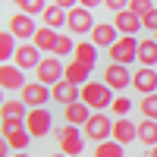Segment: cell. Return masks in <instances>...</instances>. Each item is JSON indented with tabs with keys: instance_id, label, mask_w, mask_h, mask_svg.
Instances as JSON below:
<instances>
[{
	"instance_id": "obj_21",
	"label": "cell",
	"mask_w": 157,
	"mask_h": 157,
	"mask_svg": "<svg viewBox=\"0 0 157 157\" xmlns=\"http://www.w3.org/2000/svg\"><path fill=\"white\" fill-rule=\"evenodd\" d=\"M91 69H94V66H88V63H78V60H72L69 66H66V72H63V78H66V82H72V85H78V88H82V85L88 82V75H91Z\"/></svg>"
},
{
	"instance_id": "obj_37",
	"label": "cell",
	"mask_w": 157,
	"mask_h": 157,
	"mask_svg": "<svg viewBox=\"0 0 157 157\" xmlns=\"http://www.w3.org/2000/svg\"><path fill=\"white\" fill-rule=\"evenodd\" d=\"M10 151H13V148L6 145V138H3V135H0V157H10Z\"/></svg>"
},
{
	"instance_id": "obj_20",
	"label": "cell",
	"mask_w": 157,
	"mask_h": 157,
	"mask_svg": "<svg viewBox=\"0 0 157 157\" xmlns=\"http://www.w3.org/2000/svg\"><path fill=\"white\" fill-rule=\"evenodd\" d=\"M57 41H60V32L57 29H38L35 32V38H32V44L38 47V50H47V54H54V47H57Z\"/></svg>"
},
{
	"instance_id": "obj_1",
	"label": "cell",
	"mask_w": 157,
	"mask_h": 157,
	"mask_svg": "<svg viewBox=\"0 0 157 157\" xmlns=\"http://www.w3.org/2000/svg\"><path fill=\"white\" fill-rule=\"evenodd\" d=\"M113 88L107 82H85L82 85V101L88 104L91 110H107L110 104H113Z\"/></svg>"
},
{
	"instance_id": "obj_36",
	"label": "cell",
	"mask_w": 157,
	"mask_h": 157,
	"mask_svg": "<svg viewBox=\"0 0 157 157\" xmlns=\"http://www.w3.org/2000/svg\"><path fill=\"white\" fill-rule=\"evenodd\" d=\"M54 3H57V6H63V10L69 13V10H75V3H78V0H54Z\"/></svg>"
},
{
	"instance_id": "obj_35",
	"label": "cell",
	"mask_w": 157,
	"mask_h": 157,
	"mask_svg": "<svg viewBox=\"0 0 157 157\" xmlns=\"http://www.w3.org/2000/svg\"><path fill=\"white\" fill-rule=\"evenodd\" d=\"M129 3H132V0H104V6H107V10H113V13L129 10Z\"/></svg>"
},
{
	"instance_id": "obj_11",
	"label": "cell",
	"mask_w": 157,
	"mask_h": 157,
	"mask_svg": "<svg viewBox=\"0 0 157 157\" xmlns=\"http://www.w3.org/2000/svg\"><path fill=\"white\" fill-rule=\"evenodd\" d=\"M116 35H120V32H116V25H113V22H98L94 29H91V44H94V47H107V50H110L116 41H120Z\"/></svg>"
},
{
	"instance_id": "obj_40",
	"label": "cell",
	"mask_w": 157,
	"mask_h": 157,
	"mask_svg": "<svg viewBox=\"0 0 157 157\" xmlns=\"http://www.w3.org/2000/svg\"><path fill=\"white\" fill-rule=\"evenodd\" d=\"M13 3H16V6H25V0H13Z\"/></svg>"
},
{
	"instance_id": "obj_24",
	"label": "cell",
	"mask_w": 157,
	"mask_h": 157,
	"mask_svg": "<svg viewBox=\"0 0 157 157\" xmlns=\"http://www.w3.org/2000/svg\"><path fill=\"white\" fill-rule=\"evenodd\" d=\"M138 141L148 145V148L157 145V120H141L138 123Z\"/></svg>"
},
{
	"instance_id": "obj_6",
	"label": "cell",
	"mask_w": 157,
	"mask_h": 157,
	"mask_svg": "<svg viewBox=\"0 0 157 157\" xmlns=\"http://www.w3.org/2000/svg\"><path fill=\"white\" fill-rule=\"evenodd\" d=\"M50 126H54V120H50V110L44 107H32L29 116H25V129H29L32 138H44L50 132Z\"/></svg>"
},
{
	"instance_id": "obj_32",
	"label": "cell",
	"mask_w": 157,
	"mask_h": 157,
	"mask_svg": "<svg viewBox=\"0 0 157 157\" xmlns=\"http://www.w3.org/2000/svg\"><path fill=\"white\" fill-rule=\"evenodd\" d=\"M47 10V0H25L22 13H29V16H41V13Z\"/></svg>"
},
{
	"instance_id": "obj_14",
	"label": "cell",
	"mask_w": 157,
	"mask_h": 157,
	"mask_svg": "<svg viewBox=\"0 0 157 157\" xmlns=\"http://www.w3.org/2000/svg\"><path fill=\"white\" fill-rule=\"evenodd\" d=\"M22 82H25V72L16 66V63H13V66H10V63H0V88H3V91L25 88Z\"/></svg>"
},
{
	"instance_id": "obj_28",
	"label": "cell",
	"mask_w": 157,
	"mask_h": 157,
	"mask_svg": "<svg viewBox=\"0 0 157 157\" xmlns=\"http://www.w3.org/2000/svg\"><path fill=\"white\" fill-rule=\"evenodd\" d=\"M123 148L120 141H101V145L94 148V157H123Z\"/></svg>"
},
{
	"instance_id": "obj_41",
	"label": "cell",
	"mask_w": 157,
	"mask_h": 157,
	"mask_svg": "<svg viewBox=\"0 0 157 157\" xmlns=\"http://www.w3.org/2000/svg\"><path fill=\"white\" fill-rule=\"evenodd\" d=\"M151 157H157V145H154V148H151Z\"/></svg>"
},
{
	"instance_id": "obj_33",
	"label": "cell",
	"mask_w": 157,
	"mask_h": 157,
	"mask_svg": "<svg viewBox=\"0 0 157 157\" xmlns=\"http://www.w3.org/2000/svg\"><path fill=\"white\" fill-rule=\"evenodd\" d=\"M129 10H132V13H138V16H148L154 6H151V0H132V3H129Z\"/></svg>"
},
{
	"instance_id": "obj_5",
	"label": "cell",
	"mask_w": 157,
	"mask_h": 157,
	"mask_svg": "<svg viewBox=\"0 0 157 157\" xmlns=\"http://www.w3.org/2000/svg\"><path fill=\"white\" fill-rule=\"evenodd\" d=\"M110 60L113 63H123V66H129L132 60H138V38L135 35H123L120 41L110 47Z\"/></svg>"
},
{
	"instance_id": "obj_23",
	"label": "cell",
	"mask_w": 157,
	"mask_h": 157,
	"mask_svg": "<svg viewBox=\"0 0 157 157\" xmlns=\"http://www.w3.org/2000/svg\"><path fill=\"white\" fill-rule=\"evenodd\" d=\"M41 19H44L47 29H63V25H66V10L54 3V6H47V10L41 13Z\"/></svg>"
},
{
	"instance_id": "obj_31",
	"label": "cell",
	"mask_w": 157,
	"mask_h": 157,
	"mask_svg": "<svg viewBox=\"0 0 157 157\" xmlns=\"http://www.w3.org/2000/svg\"><path fill=\"white\" fill-rule=\"evenodd\" d=\"M66 54H75L72 38H69V35H60V41H57V47H54V57H66Z\"/></svg>"
},
{
	"instance_id": "obj_2",
	"label": "cell",
	"mask_w": 157,
	"mask_h": 157,
	"mask_svg": "<svg viewBox=\"0 0 157 157\" xmlns=\"http://www.w3.org/2000/svg\"><path fill=\"white\" fill-rule=\"evenodd\" d=\"M57 135V145H60V154H66V157H78L82 154V148H85V132H78V126H63L60 132H54Z\"/></svg>"
},
{
	"instance_id": "obj_7",
	"label": "cell",
	"mask_w": 157,
	"mask_h": 157,
	"mask_svg": "<svg viewBox=\"0 0 157 157\" xmlns=\"http://www.w3.org/2000/svg\"><path fill=\"white\" fill-rule=\"evenodd\" d=\"M35 72H38V82H41V85H57V82H63L66 66L60 63V57H44L41 66H38Z\"/></svg>"
},
{
	"instance_id": "obj_10",
	"label": "cell",
	"mask_w": 157,
	"mask_h": 157,
	"mask_svg": "<svg viewBox=\"0 0 157 157\" xmlns=\"http://www.w3.org/2000/svg\"><path fill=\"white\" fill-rule=\"evenodd\" d=\"M13 63H16V66L25 72V69H38V66H41V50H38L35 44H19L16 47V57H13Z\"/></svg>"
},
{
	"instance_id": "obj_8",
	"label": "cell",
	"mask_w": 157,
	"mask_h": 157,
	"mask_svg": "<svg viewBox=\"0 0 157 157\" xmlns=\"http://www.w3.org/2000/svg\"><path fill=\"white\" fill-rule=\"evenodd\" d=\"M66 29H69L72 35H85V32H91V29H94L91 10H85V6H75V10H69V13H66Z\"/></svg>"
},
{
	"instance_id": "obj_12",
	"label": "cell",
	"mask_w": 157,
	"mask_h": 157,
	"mask_svg": "<svg viewBox=\"0 0 157 157\" xmlns=\"http://www.w3.org/2000/svg\"><path fill=\"white\" fill-rule=\"evenodd\" d=\"M50 98H54L57 104H63V107H69V104H75V101H82V88L78 85H72V82H57L54 88H50Z\"/></svg>"
},
{
	"instance_id": "obj_3",
	"label": "cell",
	"mask_w": 157,
	"mask_h": 157,
	"mask_svg": "<svg viewBox=\"0 0 157 157\" xmlns=\"http://www.w3.org/2000/svg\"><path fill=\"white\" fill-rule=\"evenodd\" d=\"M3 138L13 151H25L32 141L29 129H25V120H3Z\"/></svg>"
},
{
	"instance_id": "obj_16",
	"label": "cell",
	"mask_w": 157,
	"mask_h": 157,
	"mask_svg": "<svg viewBox=\"0 0 157 157\" xmlns=\"http://www.w3.org/2000/svg\"><path fill=\"white\" fill-rule=\"evenodd\" d=\"M47 85H41V82H25V88H22V104L25 107H44L47 104Z\"/></svg>"
},
{
	"instance_id": "obj_27",
	"label": "cell",
	"mask_w": 157,
	"mask_h": 157,
	"mask_svg": "<svg viewBox=\"0 0 157 157\" xmlns=\"http://www.w3.org/2000/svg\"><path fill=\"white\" fill-rule=\"evenodd\" d=\"M75 60H78V63H88V66H94V63H98V47L91 44V41L75 44Z\"/></svg>"
},
{
	"instance_id": "obj_18",
	"label": "cell",
	"mask_w": 157,
	"mask_h": 157,
	"mask_svg": "<svg viewBox=\"0 0 157 157\" xmlns=\"http://www.w3.org/2000/svg\"><path fill=\"white\" fill-rule=\"evenodd\" d=\"M113 25H116V32H123V35H135V32L145 29V25H141V16L132 13V10L116 13V16H113Z\"/></svg>"
},
{
	"instance_id": "obj_4",
	"label": "cell",
	"mask_w": 157,
	"mask_h": 157,
	"mask_svg": "<svg viewBox=\"0 0 157 157\" xmlns=\"http://www.w3.org/2000/svg\"><path fill=\"white\" fill-rule=\"evenodd\" d=\"M85 135L94 141V145L107 141V138L113 135V120H110L107 113H101V110H98V113H94V116H91V120L85 123Z\"/></svg>"
},
{
	"instance_id": "obj_26",
	"label": "cell",
	"mask_w": 157,
	"mask_h": 157,
	"mask_svg": "<svg viewBox=\"0 0 157 157\" xmlns=\"http://www.w3.org/2000/svg\"><path fill=\"white\" fill-rule=\"evenodd\" d=\"M16 35L13 32H0V63H6V60H13L16 57Z\"/></svg>"
},
{
	"instance_id": "obj_19",
	"label": "cell",
	"mask_w": 157,
	"mask_h": 157,
	"mask_svg": "<svg viewBox=\"0 0 157 157\" xmlns=\"http://www.w3.org/2000/svg\"><path fill=\"white\" fill-rule=\"evenodd\" d=\"M138 138V126L129 123L126 116H120V120L113 123V141H120V145H129V141Z\"/></svg>"
},
{
	"instance_id": "obj_38",
	"label": "cell",
	"mask_w": 157,
	"mask_h": 157,
	"mask_svg": "<svg viewBox=\"0 0 157 157\" xmlns=\"http://www.w3.org/2000/svg\"><path fill=\"white\" fill-rule=\"evenodd\" d=\"M78 3H82L85 10H91V6H101V3H104V0H78Z\"/></svg>"
},
{
	"instance_id": "obj_13",
	"label": "cell",
	"mask_w": 157,
	"mask_h": 157,
	"mask_svg": "<svg viewBox=\"0 0 157 157\" xmlns=\"http://www.w3.org/2000/svg\"><path fill=\"white\" fill-rule=\"evenodd\" d=\"M10 32L19 38V41H25V38H35L38 25H35V16H29V13H16V16H10Z\"/></svg>"
},
{
	"instance_id": "obj_25",
	"label": "cell",
	"mask_w": 157,
	"mask_h": 157,
	"mask_svg": "<svg viewBox=\"0 0 157 157\" xmlns=\"http://www.w3.org/2000/svg\"><path fill=\"white\" fill-rule=\"evenodd\" d=\"M29 110H25L22 101H3V107H0V120H25Z\"/></svg>"
},
{
	"instance_id": "obj_44",
	"label": "cell",
	"mask_w": 157,
	"mask_h": 157,
	"mask_svg": "<svg viewBox=\"0 0 157 157\" xmlns=\"http://www.w3.org/2000/svg\"><path fill=\"white\" fill-rule=\"evenodd\" d=\"M0 132H3V120H0Z\"/></svg>"
},
{
	"instance_id": "obj_15",
	"label": "cell",
	"mask_w": 157,
	"mask_h": 157,
	"mask_svg": "<svg viewBox=\"0 0 157 157\" xmlns=\"http://www.w3.org/2000/svg\"><path fill=\"white\" fill-rule=\"evenodd\" d=\"M132 85L141 91V94H157V72L154 66H141L132 72Z\"/></svg>"
},
{
	"instance_id": "obj_17",
	"label": "cell",
	"mask_w": 157,
	"mask_h": 157,
	"mask_svg": "<svg viewBox=\"0 0 157 157\" xmlns=\"http://www.w3.org/2000/svg\"><path fill=\"white\" fill-rule=\"evenodd\" d=\"M63 116H66L69 126H82L85 129V123L94 116V110H91L85 101H75V104H69V107H63Z\"/></svg>"
},
{
	"instance_id": "obj_45",
	"label": "cell",
	"mask_w": 157,
	"mask_h": 157,
	"mask_svg": "<svg viewBox=\"0 0 157 157\" xmlns=\"http://www.w3.org/2000/svg\"><path fill=\"white\" fill-rule=\"evenodd\" d=\"M154 38H157V35H154Z\"/></svg>"
},
{
	"instance_id": "obj_43",
	"label": "cell",
	"mask_w": 157,
	"mask_h": 157,
	"mask_svg": "<svg viewBox=\"0 0 157 157\" xmlns=\"http://www.w3.org/2000/svg\"><path fill=\"white\" fill-rule=\"evenodd\" d=\"M50 157H66V154H50Z\"/></svg>"
},
{
	"instance_id": "obj_9",
	"label": "cell",
	"mask_w": 157,
	"mask_h": 157,
	"mask_svg": "<svg viewBox=\"0 0 157 157\" xmlns=\"http://www.w3.org/2000/svg\"><path fill=\"white\" fill-rule=\"evenodd\" d=\"M104 82L113 91H123V88L132 85V72H129V66H123V63H110V66L104 69Z\"/></svg>"
},
{
	"instance_id": "obj_39",
	"label": "cell",
	"mask_w": 157,
	"mask_h": 157,
	"mask_svg": "<svg viewBox=\"0 0 157 157\" xmlns=\"http://www.w3.org/2000/svg\"><path fill=\"white\" fill-rule=\"evenodd\" d=\"M13 157H29V154H25V151H16V154H13Z\"/></svg>"
},
{
	"instance_id": "obj_22",
	"label": "cell",
	"mask_w": 157,
	"mask_h": 157,
	"mask_svg": "<svg viewBox=\"0 0 157 157\" xmlns=\"http://www.w3.org/2000/svg\"><path fill=\"white\" fill-rule=\"evenodd\" d=\"M138 63L141 66H157V38L138 41Z\"/></svg>"
},
{
	"instance_id": "obj_42",
	"label": "cell",
	"mask_w": 157,
	"mask_h": 157,
	"mask_svg": "<svg viewBox=\"0 0 157 157\" xmlns=\"http://www.w3.org/2000/svg\"><path fill=\"white\" fill-rule=\"evenodd\" d=\"M0 107H3V88H0Z\"/></svg>"
},
{
	"instance_id": "obj_29",
	"label": "cell",
	"mask_w": 157,
	"mask_h": 157,
	"mask_svg": "<svg viewBox=\"0 0 157 157\" xmlns=\"http://www.w3.org/2000/svg\"><path fill=\"white\" fill-rule=\"evenodd\" d=\"M138 110L145 113V120H157V94H141Z\"/></svg>"
},
{
	"instance_id": "obj_30",
	"label": "cell",
	"mask_w": 157,
	"mask_h": 157,
	"mask_svg": "<svg viewBox=\"0 0 157 157\" xmlns=\"http://www.w3.org/2000/svg\"><path fill=\"white\" fill-rule=\"evenodd\" d=\"M110 110H113L116 116H126L129 110H132V101H129L126 94H116V98H113V104H110Z\"/></svg>"
},
{
	"instance_id": "obj_34",
	"label": "cell",
	"mask_w": 157,
	"mask_h": 157,
	"mask_svg": "<svg viewBox=\"0 0 157 157\" xmlns=\"http://www.w3.org/2000/svg\"><path fill=\"white\" fill-rule=\"evenodd\" d=\"M141 25H145V32H154L157 35V6L148 13V16H141Z\"/></svg>"
}]
</instances>
